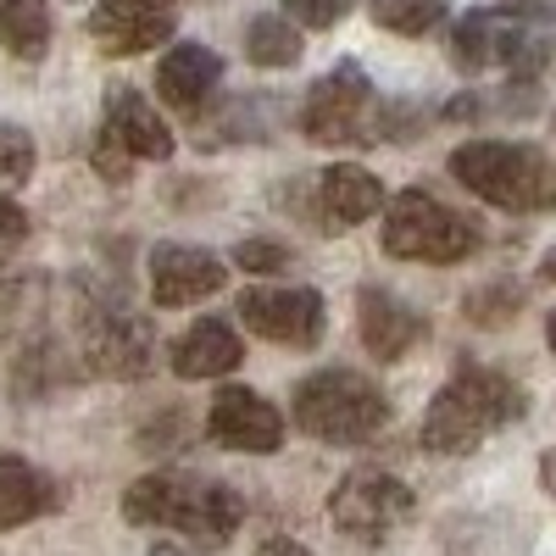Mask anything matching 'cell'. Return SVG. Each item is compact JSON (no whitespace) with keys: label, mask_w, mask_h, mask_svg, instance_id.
<instances>
[{"label":"cell","mask_w":556,"mask_h":556,"mask_svg":"<svg viewBox=\"0 0 556 556\" xmlns=\"http://www.w3.org/2000/svg\"><path fill=\"white\" fill-rule=\"evenodd\" d=\"M451 62L462 73H479V67H495V62H513V67L529 62L534 67V45H529V34L506 12L479 7V12H468L451 28Z\"/></svg>","instance_id":"cell-14"},{"label":"cell","mask_w":556,"mask_h":556,"mask_svg":"<svg viewBox=\"0 0 556 556\" xmlns=\"http://www.w3.org/2000/svg\"><path fill=\"white\" fill-rule=\"evenodd\" d=\"M540 484L556 495V451H545V456H540Z\"/></svg>","instance_id":"cell-29"},{"label":"cell","mask_w":556,"mask_h":556,"mask_svg":"<svg viewBox=\"0 0 556 556\" xmlns=\"http://www.w3.org/2000/svg\"><path fill=\"white\" fill-rule=\"evenodd\" d=\"M351 7H356V0H285L290 23H301V28H334Z\"/></svg>","instance_id":"cell-24"},{"label":"cell","mask_w":556,"mask_h":556,"mask_svg":"<svg viewBox=\"0 0 556 556\" xmlns=\"http://www.w3.org/2000/svg\"><path fill=\"white\" fill-rule=\"evenodd\" d=\"M245 362V340L235 334L228 317H201L178 334L173 345V374L178 379H223Z\"/></svg>","instance_id":"cell-17"},{"label":"cell","mask_w":556,"mask_h":556,"mask_svg":"<svg viewBox=\"0 0 556 556\" xmlns=\"http://www.w3.org/2000/svg\"><path fill=\"white\" fill-rule=\"evenodd\" d=\"M473 251H479V223L434 201L429 190H401L384 206V256L451 267V262H468Z\"/></svg>","instance_id":"cell-5"},{"label":"cell","mask_w":556,"mask_h":556,"mask_svg":"<svg viewBox=\"0 0 556 556\" xmlns=\"http://www.w3.org/2000/svg\"><path fill=\"white\" fill-rule=\"evenodd\" d=\"M251 556H312L306 545H295V540H262Z\"/></svg>","instance_id":"cell-28"},{"label":"cell","mask_w":556,"mask_h":556,"mask_svg":"<svg viewBox=\"0 0 556 556\" xmlns=\"http://www.w3.org/2000/svg\"><path fill=\"white\" fill-rule=\"evenodd\" d=\"M235 317L251 334L290 345V351H312L323 340V329H329V306L306 285H251V290H240Z\"/></svg>","instance_id":"cell-7"},{"label":"cell","mask_w":556,"mask_h":556,"mask_svg":"<svg viewBox=\"0 0 556 556\" xmlns=\"http://www.w3.org/2000/svg\"><path fill=\"white\" fill-rule=\"evenodd\" d=\"M451 12V0H374V23L390 34H429Z\"/></svg>","instance_id":"cell-22"},{"label":"cell","mask_w":556,"mask_h":556,"mask_svg":"<svg viewBox=\"0 0 556 556\" xmlns=\"http://www.w3.org/2000/svg\"><path fill=\"white\" fill-rule=\"evenodd\" d=\"M540 278H556V251H551V256L540 262Z\"/></svg>","instance_id":"cell-31"},{"label":"cell","mask_w":556,"mask_h":556,"mask_svg":"<svg viewBox=\"0 0 556 556\" xmlns=\"http://www.w3.org/2000/svg\"><path fill=\"white\" fill-rule=\"evenodd\" d=\"M56 484H51V473H39L28 456H17V451H7L0 456V534L7 529H23V523H34V518H45V513H56Z\"/></svg>","instance_id":"cell-19"},{"label":"cell","mask_w":556,"mask_h":556,"mask_svg":"<svg viewBox=\"0 0 556 556\" xmlns=\"http://www.w3.org/2000/svg\"><path fill=\"white\" fill-rule=\"evenodd\" d=\"M178 28V0H101L89 12V39L106 56H139L151 45H167Z\"/></svg>","instance_id":"cell-10"},{"label":"cell","mask_w":556,"mask_h":556,"mask_svg":"<svg viewBox=\"0 0 556 556\" xmlns=\"http://www.w3.org/2000/svg\"><path fill=\"white\" fill-rule=\"evenodd\" d=\"M545 340H551V351H556V306H551V317H545Z\"/></svg>","instance_id":"cell-30"},{"label":"cell","mask_w":556,"mask_h":556,"mask_svg":"<svg viewBox=\"0 0 556 556\" xmlns=\"http://www.w3.org/2000/svg\"><path fill=\"white\" fill-rule=\"evenodd\" d=\"M379 206H384V184L367 167H356V162H334L329 173L317 178V212H323L329 228H356Z\"/></svg>","instance_id":"cell-18"},{"label":"cell","mask_w":556,"mask_h":556,"mask_svg":"<svg viewBox=\"0 0 556 556\" xmlns=\"http://www.w3.org/2000/svg\"><path fill=\"white\" fill-rule=\"evenodd\" d=\"M228 285V267L201 245H156L151 251V301L156 306H195Z\"/></svg>","instance_id":"cell-13"},{"label":"cell","mask_w":556,"mask_h":556,"mask_svg":"<svg viewBox=\"0 0 556 556\" xmlns=\"http://www.w3.org/2000/svg\"><path fill=\"white\" fill-rule=\"evenodd\" d=\"M451 178L501 212H556V162L540 146L468 139L451 151Z\"/></svg>","instance_id":"cell-3"},{"label":"cell","mask_w":556,"mask_h":556,"mask_svg":"<svg viewBox=\"0 0 556 556\" xmlns=\"http://www.w3.org/2000/svg\"><path fill=\"white\" fill-rule=\"evenodd\" d=\"M367 106H374V84L356 62H340L329 78L312 84V96L301 106V128L317 146H351L362 139V123H367Z\"/></svg>","instance_id":"cell-9"},{"label":"cell","mask_w":556,"mask_h":556,"mask_svg":"<svg viewBox=\"0 0 556 556\" xmlns=\"http://www.w3.org/2000/svg\"><path fill=\"white\" fill-rule=\"evenodd\" d=\"M123 518L146 523V529H173L184 540L217 551V545L235 540V529L245 523V501H240V490H228L217 479L146 473V479H134L123 490Z\"/></svg>","instance_id":"cell-1"},{"label":"cell","mask_w":556,"mask_h":556,"mask_svg":"<svg viewBox=\"0 0 556 556\" xmlns=\"http://www.w3.org/2000/svg\"><path fill=\"white\" fill-rule=\"evenodd\" d=\"M356 334H362V345H367V356H374V362H401L417 340L429 334V323L417 317L395 290L362 285L356 290Z\"/></svg>","instance_id":"cell-12"},{"label":"cell","mask_w":556,"mask_h":556,"mask_svg":"<svg viewBox=\"0 0 556 556\" xmlns=\"http://www.w3.org/2000/svg\"><path fill=\"white\" fill-rule=\"evenodd\" d=\"M295 429L323 440V445H362L390 424V401L374 379H362L356 367H323V374L295 384Z\"/></svg>","instance_id":"cell-4"},{"label":"cell","mask_w":556,"mask_h":556,"mask_svg":"<svg viewBox=\"0 0 556 556\" xmlns=\"http://www.w3.org/2000/svg\"><path fill=\"white\" fill-rule=\"evenodd\" d=\"M78 345H84V367L106 379H146L151 374V323L123 312L117 301L96 295L89 285H78Z\"/></svg>","instance_id":"cell-6"},{"label":"cell","mask_w":556,"mask_h":556,"mask_svg":"<svg viewBox=\"0 0 556 556\" xmlns=\"http://www.w3.org/2000/svg\"><path fill=\"white\" fill-rule=\"evenodd\" d=\"M245 56L256 62V67H295L301 62V34H295V23L290 17H256L251 28H245Z\"/></svg>","instance_id":"cell-21"},{"label":"cell","mask_w":556,"mask_h":556,"mask_svg":"<svg viewBox=\"0 0 556 556\" xmlns=\"http://www.w3.org/2000/svg\"><path fill=\"white\" fill-rule=\"evenodd\" d=\"M206 429L217 445L228 451H251V456H267L285 445V412L273 401H262L256 390L245 384H223L212 395V412H206Z\"/></svg>","instance_id":"cell-11"},{"label":"cell","mask_w":556,"mask_h":556,"mask_svg":"<svg viewBox=\"0 0 556 556\" xmlns=\"http://www.w3.org/2000/svg\"><path fill=\"white\" fill-rule=\"evenodd\" d=\"M0 45L17 62H39L51 51V7L45 0H0Z\"/></svg>","instance_id":"cell-20"},{"label":"cell","mask_w":556,"mask_h":556,"mask_svg":"<svg viewBox=\"0 0 556 556\" xmlns=\"http://www.w3.org/2000/svg\"><path fill=\"white\" fill-rule=\"evenodd\" d=\"M151 556H184V551H178V545H156Z\"/></svg>","instance_id":"cell-32"},{"label":"cell","mask_w":556,"mask_h":556,"mask_svg":"<svg viewBox=\"0 0 556 556\" xmlns=\"http://www.w3.org/2000/svg\"><path fill=\"white\" fill-rule=\"evenodd\" d=\"M468 312H473V317H484V323H501L506 312H518V290H501V301H495V295H473V301H468Z\"/></svg>","instance_id":"cell-27"},{"label":"cell","mask_w":556,"mask_h":556,"mask_svg":"<svg viewBox=\"0 0 556 556\" xmlns=\"http://www.w3.org/2000/svg\"><path fill=\"white\" fill-rule=\"evenodd\" d=\"M217 84H223V56L212 51V45H201V39L173 45V51L162 56V67H156L162 101L178 106V112H201V106L212 101Z\"/></svg>","instance_id":"cell-16"},{"label":"cell","mask_w":556,"mask_h":556,"mask_svg":"<svg viewBox=\"0 0 556 556\" xmlns=\"http://www.w3.org/2000/svg\"><path fill=\"white\" fill-rule=\"evenodd\" d=\"M106 139L123 156H146V162H167L173 156V128L162 123V112L139 96L134 84H112L106 89Z\"/></svg>","instance_id":"cell-15"},{"label":"cell","mask_w":556,"mask_h":556,"mask_svg":"<svg viewBox=\"0 0 556 556\" xmlns=\"http://www.w3.org/2000/svg\"><path fill=\"white\" fill-rule=\"evenodd\" d=\"M28 240V212L12 206V201H0V267H7V256Z\"/></svg>","instance_id":"cell-26"},{"label":"cell","mask_w":556,"mask_h":556,"mask_svg":"<svg viewBox=\"0 0 556 556\" xmlns=\"http://www.w3.org/2000/svg\"><path fill=\"white\" fill-rule=\"evenodd\" d=\"M412 506H417V495H412L395 473H384V468H356V473H345V479L334 484L329 518H334V529L351 534V540H384V534H395V529L412 518Z\"/></svg>","instance_id":"cell-8"},{"label":"cell","mask_w":556,"mask_h":556,"mask_svg":"<svg viewBox=\"0 0 556 556\" xmlns=\"http://www.w3.org/2000/svg\"><path fill=\"white\" fill-rule=\"evenodd\" d=\"M34 173V139L17 123H0V190H17Z\"/></svg>","instance_id":"cell-23"},{"label":"cell","mask_w":556,"mask_h":556,"mask_svg":"<svg viewBox=\"0 0 556 556\" xmlns=\"http://www.w3.org/2000/svg\"><path fill=\"white\" fill-rule=\"evenodd\" d=\"M285 262H290V251L273 245V240H240L235 245V267H245V273H278Z\"/></svg>","instance_id":"cell-25"},{"label":"cell","mask_w":556,"mask_h":556,"mask_svg":"<svg viewBox=\"0 0 556 556\" xmlns=\"http://www.w3.org/2000/svg\"><path fill=\"white\" fill-rule=\"evenodd\" d=\"M523 406H529L523 390L506 374L479 367V362H462L456 374L440 384V395L429 401V412H424V451H434V456H468L495 429L518 424Z\"/></svg>","instance_id":"cell-2"}]
</instances>
